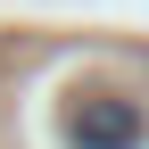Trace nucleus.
<instances>
[{
  "mask_svg": "<svg viewBox=\"0 0 149 149\" xmlns=\"http://www.w3.org/2000/svg\"><path fill=\"white\" fill-rule=\"evenodd\" d=\"M141 141H149L141 100H124V91H83V100H66V149H141Z\"/></svg>",
  "mask_w": 149,
  "mask_h": 149,
  "instance_id": "f257e3e1",
  "label": "nucleus"
}]
</instances>
